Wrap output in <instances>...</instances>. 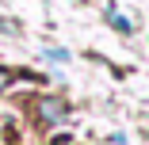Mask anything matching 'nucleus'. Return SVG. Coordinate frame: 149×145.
Masks as SVG:
<instances>
[{"label": "nucleus", "mask_w": 149, "mask_h": 145, "mask_svg": "<svg viewBox=\"0 0 149 145\" xmlns=\"http://www.w3.org/2000/svg\"><path fill=\"white\" fill-rule=\"evenodd\" d=\"M65 114H69V111H65L61 99H42V119H46V122H57V119H65Z\"/></svg>", "instance_id": "1"}, {"label": "nucleus", "mask_w": 149, "mask_h": 145, "mask_svg": "<svg viewBox=\"0 0 149 145\" xmlns=\"http://www.w3.org/2000/svg\"><path fill=\"white\" fill-rule=\"evenodd\" d=\"M111 23H115V27H118V31H123V35H130V23H126L123 15H115V12H111Z\"/></svg>", "instance_id": "2"}, {"label": "nucleus", "mask_w": 149, "mask_h": 145, "mask_svg": "<svg viewBox=\"0 0 149 145\" xmlns=\"http://www.w3.org/2000/svg\"><path fill=\"white\" fill-rule=\"evenodd\" d=\"M46 57H54V61H69V53H65V50H50V46H46Z\"/></svg>", "instance_id": "3"}, {"label": "nucleus", "mask_w": 149, "mask_h": 145, "mask_svg": "<svg viewBox=\"0 0 149 145\" xmlns=\"http://www.w3.org/2000/svg\"><path fill=\"white\" fill-rule=\"evenodd\" d=\"M8 80H12V76H8L4 69H0V92H4V88H8Z\"/></svg>", "instance_id": "4"}]
</instances>
